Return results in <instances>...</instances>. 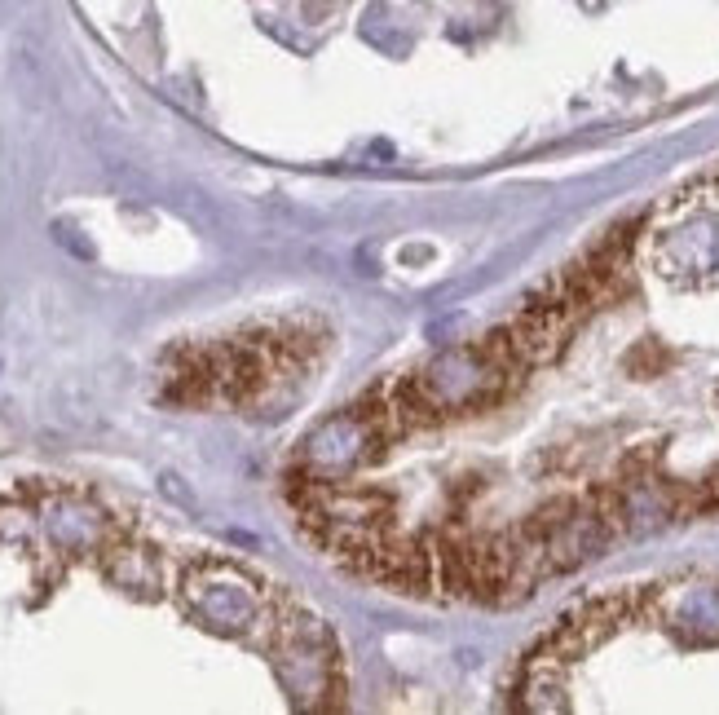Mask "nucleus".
I'll return each mask as SVG.
<instances>
[{"mask_svg": "<svg viewBox=\"0 0 719 715\" xmlns=\"http://www.w3.org/2000/svg\"><path fill=\"white\" fill-rule=\"evenodd\" d=\"M327 327L318 318H278L256 323L248 332L217 340V345L177 349L164 371V398L186 407H252L270 398L274 384L296 380L327 349Z\"/></svg>", "mask_w": 719, "mask_h": 715, "instance_id": "obj_1", "label": "nucleus"}]
</instances>
